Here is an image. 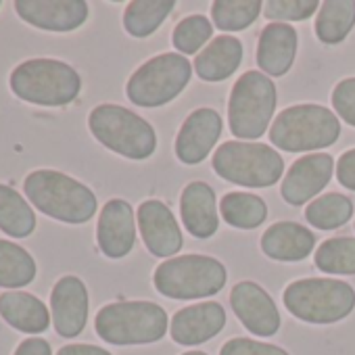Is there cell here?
I'll return each instance as SVG.
<instances>
[{"label":"cell","instance_id":"7402d4cb","mask_svg":"<svg viewBox=\"0 0 355 355\" xmlns=\"http://www.w3.org/2000/svg\"><path fill=\"white\" fill-rule=\"evenodd\" d=\"M0 315L19 332L40 334L51 326V311L46 305L30 293L7 291L0 295Z\"/></svg>","mask_w":355,"mask_h":355},{"label":"cell","instance_id":"277c9868","mask_svg":"<svg viewBox=\"0 0 355 355\" xmlns=\"http://www.w3.org/2000/svg\"><path fill=\"white\" fill-rule=\"evenodd\" d=\"M340 136L336 113L320 105H295L284 109L270 128V140L282 150L303 153L332 146Z\"/></svg>","mask_w":355,"mask_h":355},{"label":"cell","instance_id":"30bf717a","mask_svg":"<svg viewBox=\"0 0 355 355\" xmlns=\"http://www.w3.org/2000/svg\"><path fill=\"white\" fill-rule=\"evenodd\" d=\"M191 61L180 53L153 57L128 80L125 92L136 107H161L173 101L191 82Z\"/></svg>","mask_w":355,"mask_h":355},{"label":"cell","instance_id":"d4e9b609","mask_svg":"<svg viewBox=\"0 0 355 355\" xmlns=\"http://www.w3.org/2000/svg\"><path fill=\"white\" fill-rule=\"evenodd\" d=\"M0 230L11 239H26L36 230L34 209L7 184H0Z\"/></svg>","mask_w":355,"mask_h":355},{"label":"cell","instance_id":"52a82bcc","mask_svg":"<svg viewBox=\"0 0 355 355\" xmlns=\"http://www.w3.org/2000/svg\"><path fill=\"white\" fill-rule=\"evenodd\" d=\"M228 274L222 261L207 255H182L163 261L153 276L155 288L169 299H203L226 286Z\"/></svg>","mask_w":355,"mask_h":355},{"label":"cell","instance_id":"e0dca14e","mask_svg":"<svg viewBox=\"0 0 355 355\" xmlns=\"http://www.w3.org/2000/svg\"><path fill=\"white\" fill-rule=\"evenodd\" d=\"M96 243L101 253L109 259H121L134 249L136 224H134V209L128 201L113 199L105 203L98 216Z\"/></svg>","mask_w":355,"mask_h":355},{"label":"cell","instance_id":"9a60e30c","mask_svg":"<svg viewBox=\"0 0 355 355\" xmlns=\"http://www.w3.org/2000/svg\"><path fill=\"white\" fill-rule=\"evenodd\" d=\"M138 228L146 249L155 257H171L182 249V232L169 207L157 199L144 201L138 207Z\"/></svg>","mask_w":355,"mask_h":355},{"label":"cell","instance_id":"3957f363","mask_svg":"<svg viewBox=\"0 0 355 355\" xmlns=\"http://www.w3.org/2000/svg\"><path fill=\"white\" fill-rule=\"evenodd\" d=\"M94 328L111 345H146L167 334V313L150 301H119L96 313Z\"/></svg>","mask_w":355,"mask_h":355},{"label":"cell","instance_id":"cb8c5ba5","mask_svg":"<svg viewBox=\"0 0 355 355\" xmlns=\"http://www.w3.org/2000/svg\"><path fill=\"white\" fill-rule=\"evenodd\" d=\"M355 26V0H326L315 17V36L324 44H340Z\"/></svg>","mask_w":355,"mask_h":355},{"label":"cell","instance_id":"6da1fadb","mask_svg":"<svg viewBox=\"0 0 355 355\" xmlns=\"http://www.w3.org/2000/svg\"><path fill=\"white\" fill-rule=\"evenodd\" d=\"M24 193L38 211L65 224H86L98 207L96 195L86 184L55 169L32 171L24 182Z\"/></svg>","mask_w":355,"mask_h":355},{"label":"cell","instance_id":"7c38bea8","mask_svg":"<svg viewBox=\"0 0 355 355\" xmlns=\"http://www.w3.org/2000/svg\"><path fill=\"white\" fill-rule=\"evenodd\" d=\"M230 305L243 326L257 336H274L280 328V313L274 299L255 282H239L230 293Z\"/></svg>","mask_w":355,"mask_h":355},{"label":"cell","instance_id":"e575fe53","mask_svg":"<svg viewBox=\"0 0 355 355\" xmlns=\"http://www.w3.org/2000/svg\"><path fill=\"white\" fill-rule=\"evenodd\" d=\"M220 355H288L284 349L276 347V345H268V343H259V340H253V338H243V336H236V338H230Z\"/></svg>","mask_w":355,"mask_h":355},{"label":"cell","instance_id":"ffe728a7","mask_svg":"<svg viewBox=\"0 0 355 355\" xmlns=\"http://www.w3.org/2000/svg\"><path fill=\"white\" fill-rule=\"evenodd\" d=\"M297 55V32L288 24H270L259 34L257 65L268 76H284Z\"/></svg>","mask_w":355,"mask_h":355},{"label":"cell","instance_id":"f546056e","mask_svg":"<svg viewBox=\"0 0 355 355\" xmlns=\"http://www.w3.org/2000/svg\"><path fill=\"white\" fill-rule=\"evenodd\" d=\"M261 9L263 3L259 0H216L211 17L224 32H243L259 17Z\"/></svg>","mask_w":355,"mask_h":355},{"label":"cell","instance_id":"603a6c76","mask_svg":"<svg viewBox=\"0 0 355 355\" xmlns=\"http://www.w3.org/2000/svg\"><path fill=\"white\" fill-rule=\"evenodd\" d=\"M243 63V42L232 36H220L207 44L195 59V69L205 82L230 78Z\"/></svg>","mask_w":355,"mask_h":355},{"label":"cell","instance_id":"5bb4252c","mask_svg":"<svg viewBox=\"0 0 355 355\" xmlns=\"http://www.w3.org/2000/svg\"><path fill=\"white\" fill-rule=\"evenodd\" d=\"M51 313L59 336H78L88 322V291L78 276H63L51 293Z\"/></svg>","mask_w":355,"mask_h":355},{"label":"cell","instance_id":"1f68e13d","mask_svg":"<svg viewBox=\"0 0 355 355\" xmlns=\"http://www.w3.org/2000/svg\"><path fill=\"white\" fill-rule=\"evenodd\" d=\"M214 28L207 17L203 15H189L173 30V46L182 55H195L201 51V46L211 38Z\"/></svg>","mask_w":355,"mask_h":355},{"label":"cell","instance_id":"8d00e7d4","mask_svg":"<svg viewBox=\"0 0 355 355\" xmlns=\"http://www.w3.org/2000/svg\"><path fill=\"white\" fill-rule=\"evenodd\" d=\"M15 355H53V349L44 338H26L15 349Z\"/></svg>","mask_w":355,"mask_h":355},{"label":"cell","instance_id":"ab89813d","mask_svg":"<svg viewBox=\"0 0 355 355\" xmlns=\"http://www.w3.org/2000/svg\"><path fill=\"white\" fill-rule=\"evenodd\" d=\"M0 5H3V3H0Z\"/></svg>","mask_w":355,"mask_h":355},{"label":"cell","instance_id":"836d02e7","mask_svg":"<svg viewBox=\"0 0 355 355\" xmlns=\"http://www.w3.org/2000/svg\"><path fill=\"white\" fill-rule=\"evenodd\" d=\"M332 107L349 125L355 128V78L338 82L332 90Z\"/></svg>","mask_w":355,"mask_h":355},{"label":"cell","instance_id":"74e56055","mask_svg":"<svg viewBox=\"0 0 355 355\" xmlns=\"http://www.w3.org/2000/svg\"><path fill=\"white\" fill-rule=\"evenodd\" d=\"M57 355H111L107 349L96 347V345H65L59 349Z\"/></svg>","mask_w":355,"mask_h":355},{"label":"cell","instance_id":"d6a6232c","mask_svg":"<svg viewBox=\"0 0 355 355\" xmlns=\"http://www.w3.org/2000/svg\"><path fill=\"white\" fill-rule=\"evenodd\" d=\"M318 9L315 0H270L263 5V15L270 21H303Z\"/></svg>","mask_w":355,"mask_h":355},{"label":"cell","instance_id":"d6986e66","mask_svg":"<svg viewBox=\"0 0 355 355\" xmlns=\"http://www.w3.org/2000/svg\"><path fill=\"white\" fill-rule=\"evenodd\" d=\"M182 222L197 239H209L218 232L220 218L216 207V193L207 182H191L180 199Z\"/></svg>","mask_w":355,"mask_h":355},{"label":"cell","instance_id":"4dcf8cb0","mask_svg":"<svg viewBox=\"0 0 355 355\" xmlns=\"http://www.w3.org/2000/svg\"><path fill=\"white\" fill-rule=\"evenodd\" d=\"M315 266L326 274H355V239H328L315 251Z\"/></svg>","mask_w":355,"mask_h":355},{"label":"cell","instance_id":"9c48e42d","mask_svg":"<svg viewBox=\"0 0 355 355\" xmlns=\"http://www.w3.org/2000/svg\"><path fill=\"white\" fill-rule=\"evenodd\" d=\"M276 86L261 71L243 73L228 101L230 132L236 138L257 140L266 134L276 109Z\"/></svg>","mask_w":355,"mask_h":355},{"label":"cell","instance_id":"ba28073f","mask_svg":"<svg viewBox=\"0 0 355 355\" xmlns=\"http://www.w3.org/2000/svg\"><path fill=\"white\" fill-rule=\"evenodd\" d=\"M214 171L234 184L266 189L276 184L282 178L284 161L268 144L230 140L216 150Z\"/></svg>","mask_w":355,"mask_h":355},{"label":"cell","instance_id":"83f0119b","mask_svg":"<svg viewBox=\"0 0 355 355\" xmlns=\"http://www.w3.org/2000/svg\"><path fill=\"white\" fill-rule=\"evenodd\" d=\"M222 218L241 230H253L261 226L268 218V207L263 199L251 193H228L220 203Z\"/></svg>","mask_w":355,"mask_h":355},{"label":"cell","instance_id":"4fadbf2b","mask_svg":"<svg viewBox=\"0 0 355 355\" xmlns=\"http://www.w3.org/2000/svg\"><path fill=\"white\" fill-rule=\"evenodd\" d=\"M334 159L328 153H313L297 159L282 180V199L291 205H303L313 199L332 178Z\"/></svg>","mask_w":355,"mask_h":355},{"label":"cell","instance_id":"d590c367","mask_svg":"<svg viewBox=\"0 0 355 355\" xmlns=\"http://www.w3.org/2000/svg\"><path fill=\"white\" fill-rule=\"evenodd\" d=\"M336 178H338V182L345 189L355 191V148L345 150L338 157V161H336Z\"/></svg>","mask_w":355,"mask_h":355},{"label":"cell","instance_id":"7a4b0ae2","mask_svg":"<svg viewBox=\"0 0 355 355\" xmlns=\"http://www.w3.org/2000/svg\"><path fill=\"white\" fill-rule=\"evenodd\" d=\"M9 84L17 98L40 107L69 105L82 90L80 73L57 59L24 61L13 69Z\"/></svg>","mask_w":355,"mask_h":355},{"label":"cell","instance_id":"ac0fdd59","mask_svg":"<svg viewBox=\"0 0 355 355\" xmlns=\"http://www.w3.org/2000/svg\"><path fill=\"white\" fill-rule=\"evenodd\" d=\"M226 326V311L220 303L207 301L175 311L171 318V338L178 345H203L218 336Z\"/></svg>","mask_w":355,"mask_h":355},{"label":"cell","instance_id":"44dd1931","mask_svg":"<svg viewBox=\"0 0 355 355\" xmlns=\"http://www.w3.org/2000/svg\"><path fill=\"white\" fill-rule=\"evenodd\" d=\"M315 247L311 230L295 222H278L261 236V251L276 261H301Z\"/></svg>","mask_w":355,"mask_h":355},{"label":"cell","instance_id":"f1b7e54d","mask_svg":"<svg viewBox=\"0 0 355 355\" xmlns=\"http://www.w3.org/2000/svg\"><path fill=\"white\" fill-rule=\"evenodd\" d=\"M353 216V203L349 197L345 195H322L320 199H315L313 203L307 205L305 209V218L313 228L320 230H334L345 226Z\"/></svg>","mask_w":355,"mask_h":355},{"label":"cell","instance_id":"5b68a950","mask_svg":"<svg viewBox=\"0 0 355 355\" xmlns=\"http://www.w3.org/2000/svg\"><path fill=\"white\" fill-rule=\"evenodd\" d=\"M88 128L103 146L134 161L148 159L157 148L153 125L119 105L107 103L94 107L88 117Z\"/></svg>","mask_w":355,"mask_h":355},{"label":"cell","instance_id":"8992f818","mask_svg":"<svg viewBox=\"0 0 355 355\" xmlns=\"http://www.w3.org/2000/svg\"><path fill=\"white\" fill-rule=\"evenodd\" d=\"M286 309L309 324H334L345 320L355 307L351 284L332 278H305L284 288Z\"/></svg>","mask_w":355,"mask_h":355},{"label":"cell","instance_id":"2e32d148","mask_svg":"<svg viewBox=\"0 0 355 355\" xmlns=\"http://www.w3.org/2000/svg\"><path fill=\"white\" fill-rule=\"evenodd\" d=\"M222 136V117L216 109H197L175 136V155L187 165L201 163Z\"/></svg>","mask_w":355,"mask_h":355},{"label":"cell","instance_id":"484cf974","mask_svg":"<svg viewBox=\"0 0 355 355\" xmlns=\"http://www.w3.org/2000/svg\"><path fill=\"white\" fill-rule=\"evenodd\" d=\"M173 0H134L123 13V28L134 38H146L173 11Z\"/></svg>","mask_w":355,"mask_h":355},{"label":"cell","instance_id":"f35d334b","mask_svg":"<svg viewBox=\"0 0 355 355\" xmlns=\"http://www.w3.org/2000/svg\"><path fill=\"white\" fill-rule=\"evenodd\" d=\"M184 355H207V353H203V351H189V353H184Z\"/></svg>","mask_w":355,"mask_h":355},{"label":"cell","instance_id":"4316f807","mask_svg":"<svg viewBox=\"0 0 355 355\" xmlns=\"http://www.w3.org/2000/svg\"><path fill=\"white\" fill-rule=\"evenodd\" d=\"M36 261L24 247L0 239V286L21 288L34 282Z\"/></svg>","mask_w":355,"mask_h":355},{"label":"cell","instance_id":"8fae6325","mask_svg":"<svg viewBox=\"0 0 355 355\" xmlns=\"http://www.w3.org/2000/svg\"><path fill=\"white\" fill-rule=\"evenodd\" d=\"M17 15L44 32H73L88 19L84 0H17Z\"/></svg>","mask_w":355,"mask_h":355}]
</instances>
